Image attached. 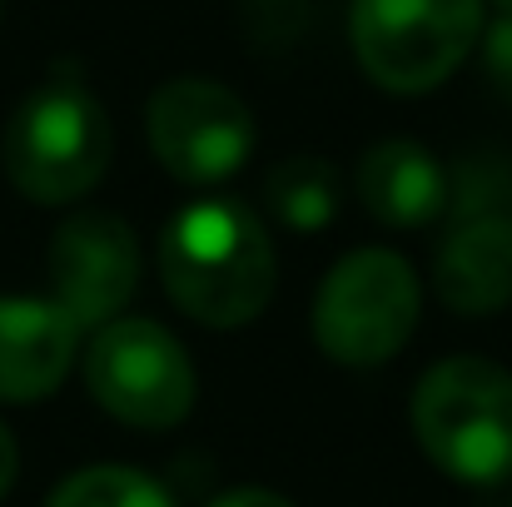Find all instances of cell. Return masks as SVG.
<instances>
[{"mask_svg": "<svg viewBox=\"0 0 512 507\" xmlns=\"http://www.w3.org/2000/svg\"><path fill=\"white\" fill-rule=\"evenodd\" d=\"M433 289L453 314H498L512 304V209L453 214L438 239Z\"/></svg>", "mask_w": 512, "mask_h": 507, "instance_id": "9c48e42d", "label": "cell"}, {"mask_svg": "<svg viewBox=\"0 0 512 507\" xmlns=\"http://www.w3.org/2000/svg\"><path fill=\"white\" fill-rule=\"evenodd\" d=\"M448 209L453 214H483L512 209V155H478L448 179Z\"/></svg>", "mask_w": 512, "mask_h": 507, "instance_id": "5bb4252c", "label": "cell"}, {"mask_svg": "<svg viewBox=\"0 0 512 507\" xmlns=\"http://www.w3.org/2000/svg\"><path fill=\"white\" fill-rule=\"evenodd\" d=\"M264 199H269V209H274V219L284 229L319 234L339 214V174L319 155H289V160H279L269 169Z\"/></svg>", "mask_w": 512, "mask_h": 507, "instance_id": "7c38bea8", "label": "cell"}, {"mask_svg": "<svg viewBox=\"0 0 512 507\" xmlns=\"http://www.w3.org/2000/svg\"><path fill=\"white\" fill-rule=\"evenodd\" d=\"M418 274L393 249H358L329 269L314 299V338L348 368L388 363L418 329Z\"/></svg>", "mask_w": 512, "mask_h": 507, "instance_id": "277c9868", "label": "cell"}, {"mask_svg": "<svg viewBox=\"0 0 512 507\" xmlns=\"http://www.w3.org/2000/svg\"><path fill=\"white\" fill-rule=\"evenodd\" d=\"M413 433L458 483L512 478V373L488 358H443L413 393Z\"/></svg>", "mask_w": 512, "mask_h": 507, "instance_id": "7a4b0ae2", "label": "cell"}, {"mask_svg": "<svg viewBox=\"0 0 512 507\" xmlns=\"http://www.w3.org/2000/svg\"><path fill=\"white\" fill-rule=\"evenodd\" d=\"M160 279L189 319L239 329L274 294V244L244 204L194 199L160 234Z\"/></svg>", "mask_w": 512, "mask_h": 507, "instance_id": "6da1fadb", "label": "cell"}, {"mask_svg": "<svg viewBox=\"0 0 512 507\" xmlns=\"http://www.w3.org/2000/svg\"><path fill=\"white\" fill-rule=\"evenodd\" d=\"M498 10H503V15H512V0H498Z\"/></svg>", "mask_w": 512, "mask_h": 507, "instance_id": "ac0fdd59", "label": "cell"}, {"mask_svg": "<svg viewBox=\"0 0 512 507\" xmlns=\"http://www.w3.org/2000/svg\"><path fill=\"white\" fill-rule=\"evenodd\" d=\"M50 284L70 324L105 329L140 284V239L120 214H75L50 239Z\"/></svg>", "mask_w": 512, "mask_h": 507, "instance_id": "ba28073f", "label": "cell"}, {"mask_svg": "<svg viewBox=\"0 0 512 507\" xmlns=\"http://www.w3.org/2000/svg\"><path fill=\"white\" fill-rule=\"evenodd\" d=\"M209 507H294V503L279 498V493H269V488H234V493L214 498Z\"/></svg>", "mask_w": 512, "mask_h": 507, "instance_id": "2e32d148", "label": "cell"}, {"mask_svg": "<svg viewBox=\"0 0 512 507\" xmlns=\"http://www.w3.org/2000/svg\"><path fill=\"white\" fill-rule=\"evenodd\" d=\"M80 329L55 299H0V398L35 403L55 393L75 363Z\"/></svg>", "mask_w": 512, "mask_h": 507, "instance_id": "30bf717a", "label": "cell"}, {"mask_svg": "<svg viewBox=\"0 0 512 507\" xmlns=\"http://www.w3.org/2000/svg\"><path fill=\"white\" fill-rule=\"evenodd\" d=\"M150 150L179 184H219L249 160L254 115L249 105L214 80H170L145 110Z\"/></svg>", "mask_w": 512, "mask_h": 507, "instance_id": "52a82bcc", "label": "cell"}, {"mask_svg": "<svg viewBox=\"0 0 512 507\" xmlns=\"http://www.w3.org/2000/svg\"><path fill=\"white\" fill-rule=\"evenodd\" d=\"M483 30V0H353V50L373 85L418 95L443 85Z\"/></svg>", "mask_w": 512, "mask_h": 507, "instance_id": "5b68a950", "label": "cell"}, {"mask_svg": "<svg viewBox=\"0 0 512 507\" xmlns=\"http://www.w3.org/2000/svg\"><path fill=\"white\" fill-rule=\"evenodd\" d=\"M358 199L388 229H423L448 209V174L413 140H383L358 160Z\"/></svg>", "mask_w": 512, "mask_h": 507, "instance_id": "8fae6325", "label": "cell"}, {"mask_svg": "<svg viewBox=\"0 0 512 507\" xmlns=\"http://www.w3.org/2000/svg\"><path fill=\"white\" fill-rule=\"evenodd\" d=\"M85 383L130 428H174L194 408V363L155 319H110L85 353Z\"/></svg>", "mask_w": 512, "mask_h": 507, "instance_id": "8992f818", "label": "cell"}, {"mask_svg": "<svg viewBox=\"0 0 512 507\" xmlns=\"http://www.w3.org/2000/svg\"><path fill=\"white\" fill-rule=\"evenodd\" d=\"M110 120L75 80H50L5 125V174L35 204H70L110 169Z\"/></svg>", "mask_w": 512, "mask_h": 507, "instance_id": "3957f363", "label": "cell"}, {"mask_svg": "<svg viewBox=\"0 0 512 507\" xmlns=\"http://www.w3.org/2000/svg\"><path fill=\"white\" fill-rule=\"evenodd\" d=\"M483 60H488V80L498 85V95L512 100V15H503V20L488 30Z\"/></svg>", "mask_w": 512, "mask_h": 507, "instance_id": "9a60e30c", "label": "cell"}, {"mask_svg": "<svg viewBox=\"0 0 512 507\" xmlns=\"http://www.w3.org/2000/svg\"><path fill=\"white\" fill-rule=\"evenodd\" d=\"M45 507H174V498L150 473L100 463V468H85V473L65 478Z\"/></svg>", "mask_w": 512, "mask_h": 507, "instance_id": "4fadbf2b", "label": "cell"}, {"mask_svg": "<svg viewBox=\"0 0 512 507\" xmlns=\"http://www.w3.org/2000/svg\"><path fill=\"white\" fill-rule=\"evenodd\" d=\"M15 463H20V458H15V438H10L5 423H0V498H5L10 483H15Z\"/></svg>", "mask_w": 512, "mask_h": 507, "instance_id": "e0dca14e", "label": "cell"}]
</instances>
